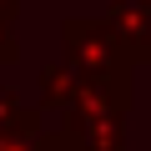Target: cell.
Instances as JSON below:
<instances>
[{
    "mask_svg": "<svg viewBox=\"0 0 151 151\" xmlns=\"http://www.w3.org/2000/svg\"><path fill=\"white\" fill-rule=\"evenodd\" d=\"M60 45H65V65L81 76L86 86L106 91L111 101H121L131 111V60L126 50L116 45V35L106 30V20H91V15H70L60 20Z\"/></svg>",
    "mask_w": 151,
    "mask_h": 151,
    "instance_id": "6da1fadb",
    "label": "cell"
},
{
    "mask_svg": "<svg viewBox=\"0 0 151 151\" xmlns=\"http://www.w3.org/2000/svg\"><path fill=\"white\" fill-rule=\"evenodd\" d=\"M60 131L81 151H126V106L96 86H81V96L60 111Z\"/></svg>",
    "mask_w": 151,
    "mask_h": 151,
    "instance_id": "7a4b0ae2",
    "label": "cell"
},
{
    "mask_svg": "<svg viewBox=\"0 0 151 151\" xmlns=\"http://www.w3.org/2000/svg\"><path fill=\"white\" fill-rule=\"evenodd\" d=\"M106 30L126 50V60H151V0H111L106 5Z\"/></svg>",
    "mask_w": 151,
    "mask_h": 151,
    "instance_id": "3957f363",
    "label": "cell"
},
{
    "mask_svg": "<svg viewBox=\"0 0 151 151\" xmlns=\"http://www.w3.org/2000/svg\"><path fill=\"white\" fill-rule=\"evenodd\" d=\"M81 76H76L65 60H50V65H40V76H35V96H40V111H65L76 96H81Z\"/></svg>",
    "mask_w": 151,
    "mask_h": 151,
    "instance_id": "277c9868",
    "label": "cell"
},
{
    "mask_svg": "<svg viewBox=\"0 0 151 151\" xmlns=\"http://www.w3.org/2000/svg\"><path fill=\"white\" fill-rule=\"evenodd\" d=\"M0 131H40V106H30L20 91L0 86Z\"/></svg>",
    "mask_w": 151,
    "mask_h": 151,
    "instance_id": "5b68a950",
    "label": "cell"
},
{
    "mask_svg": "<svg viewBox=\"0 0 151 151\" xmlns=\"http://www.w3.org/2000/svg\"><path fill=\"white\" fill-rule=\"evenodd\" d=\"M20 55V35H15V20H0V65H10Z\"/></svg>",
    "mask_w": 151,
    "mask_h": 151,
    "instance_id": "8992f818",
    "label": "cell"
},
{
    "mask_svg": "<svg viewBox=\"0 0 151 151\" xmlns=\"http://www.w3.org/2000/svg\"><path fill=\"white\" fill-rule=\"evenodd\" d=\"M35 151H81V146H76L65 131H40L35 136Z\"/></svg>",
    "mask_w": 151,
    "mask_h": 151,
    "instance_id": "52a82bcc",
    "label": "cell"
},
{
    "mask_svg": "<svg viewBox=\"0 0 151 151\" xmlns=\"http://www.w3.org/2000/svg\"><path fill=\"white\" fill-rule=\"evenodd\" d=\"M40 136V131H35ZM35 136L30 131H0V151H35Z\"/></svg>",
    "mask_w": 151,
    "mask_h": 151,
    "instance_id": "ba28073f",
    "label": "cell"
},
{
    "mask_svg": "<svg viewBox=\"0 0 151 151\" xmlns=\"http://www.w3.org/2000/svg\"><path fill=\"white\" fill-rule=\"evenodd\" d=\"M15 5L20 0H0V20H15Z\"/></svg>",
    "mask_w": 151,
    "mask_h": 151,
    "instance_id": "9c48e42d",
    "label": "cell"
}]
</instances>
